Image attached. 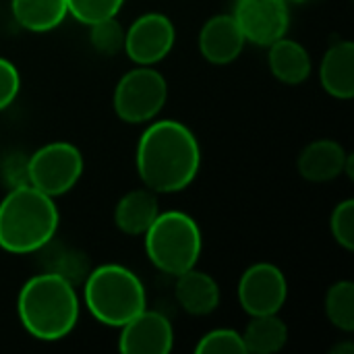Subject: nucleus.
I'll return each instance as SVG.
<instances>
[{
	"label": "nucleus",
	"instance_id": "obj_27",
	"mask_svg": "<svg viewBox=\"0 0 354 354\" xmlns=\"http://www.w3.org/2000/svg\"><path fill=\"white\" fill-rule=\"evenodd\" d=\"M27 160L29 158H25L23 153H12V156H8L2 162V180L10 189L29 185V166H27Z\"/></svg>",
	"mask_w": 354,
	"mask_h": 354
},
{
	"label": "nucleus",
	"instance_id": "obj_10",
	"mask_svg": "<svg viewBox=\"0 0 354 354\" xmlns=\"http://www.w3.org/2000/svg\"><path fill=\"white\" fill-rule=\"evenodd\" d=\"M232 17L247 41L266 48L284 37L290 27L286 0H236Z\"/></svg>",
	"mask_w": 354,
	"mask_h": 354
},
{
	"label": "nucleus",
	"instance_id": "obj_24",
	"mask_svg": "<svg viewBox=\"0 0 354 354\" xmlns=\"http://www.w3.org/2000/svg\"><path fill=\"white\" fill-rule=\"evenodd\" d=\"M197 354H247L245 351V342H243V334L228 330V328H220V330H212L205 336L199 338Z\"/></svg>",
	"mask_w": 354,
	"mask_h": 354
},
{
	"label": "nucleus",
	"instance_id": "obj_16",
	"mask_svg": "<svg viewBox=\"0 0 354 354\" xmlns=\"http://www.w3.org/2000/svg\"><path fill=\"white\" fill-rule=\"evenodd\" d=\"M160 214L158 193L151 189H135L120 197L114 207V224L122 234L143 236Z\"/></svg>",
	"mask_w": 354,
	"mask_h": 354
},
{
	"label": "nucleus",
	"instance_id": "obj_20",
	"mask_svg": "<svg viewBox=\"0 0 354 354\" xmlns=\"http://www.w3.org/2000/svg\"><path fill=\"white\" fill-rule=\"evenodd\" d=\"M326 315L340 332H354V284L351 280H340L328 288Z\"/></svg>",
	"mask_w": 354,
	"mask_h": 354
},
{
	"label": "nucleus",
	"instance_id": "obj_9",
	"mask_svg": "<svg viewBox=\"0 0 354 354\" xmlns=\"http://www.w3.org/2000/svg\"><path fill=\"white\" fill-rule=\"evenodd\" d=\"M176 41L174 23L162 12H145L124 29V54L139 66L164 60Z\"/></svg>",
	"mask_w": 354,
	"mask_h": 354
},
{
	"label": "nucleus",
	"instance_id": "obj_17",
	"mask_svg": "<svg viewBox=\"0 0 354 354\" xmlns=\"http://www.w3.org/2000/svg\"><path fill=\"white\" fill-rule=\"evenodd\" d=\"M268 48H270L268 64H270L272 75L278 81H282L286 85H299L309 79L311 56L305 50V46H301L299 41L288 39L284 35Z\"/></svg>",
	"mask_w": 354,
	"mask_h": 354
},
{
	"label": "nucleus",
	"instance_id": "obj_6",
	"mask_svg": "<svg viewBox=\"0 0 354 354\" xmlns=\"http://www.w3.org/2000/svg\"><path fill=\"white\" fill-rule=\"evenodd\" d=\"M168 100V83L151 66H137L120 77L114 87L112 106L116 116L129 124L153 120Z\"/></svg>",
	"mask_w": 354,
	"mask_h": 354
},
{
	"label": "nucleus",
	"instance_id": "obj_4",
	"mask_svg": "<svg viewBox=\"0 0 354 354\" xmlns=\"http://www.w3.org/2000/svg\"><path fill=\"white\" fill-rule=\"evenodd\" d=\"M83 301L91 317L108 328H122L147 305L139 276L118 263L89 270L83 280Z\"/></svg>",
	"mask_w": 354,
	"mask_h": 354
},
{
	"label": "nucleus",
	"instance_id": "obj_19",
	"mask_svg": "<svg viewBox=\"0 0 354 354\" xmlns=\"http://www.w3.org/2000/svg\"><path fill=\"white\" fill-rule=\"evenodd\" d=\"M243 342L247 354H276L288 342V328L278 313L251 317L247 330L243 332Z\"/></svg>",
	"mask_w": 354,
	"mask_h": 354
},
{
	"label": "nucleus",
	"instance_id": "obj_28",
	"mask_svg": "<svg viewBox=\"0 0 354 354\" xmlns=\"http://www.w3.org/2000/svg\"><path fill=\"white\" fill-rule=\"evenodd\" d=\"M354 354V346L353 344H340V346H336L332 354Z\"/></svg>",
	"mask_w": 354,
	"mask_h": 354
},
{
	"label": "nucleus",
	"instance_id": "obj_7",
	"mask_svg": "<svg viewBox=\"0 0 354 354\" xmlns=\"http://www.w3.org/2000/svg\"><path fill=\"white\" fill-rule=\"evenodd\" d=\"M27 166L29 185L54 199L68 193L79 183L83 174V156L73 143L54 141L33 151Z\"/></svg>",
	"mask_w": 354,
	"mask_h": 354
},
{
	"label": "nucleus",
	"instance_id": "obj_8",
	"mask_svg": "<svg viewBox=\"0 0 354 354\" xmlns=\"http://www.w3.org/2000/svg\"><path fill=\"white\" fill-rule=\"evenodd\" d=\"M236 295L247 315H274L284 307L288 299V282L278 266L263 261L243 272Z\"/></svg>",
	"mask_w": 354,
	"mask_h": 354
},
{
	"label": "nucleus",
	"instance_id": "obj_14",
	"mask_svg": "<svg viewBox=\"0 0 354 354\" xmlns=\"http://www.w3.org/2000/svg\"><path fill=\"white\" fill-rule=\"evenodd\" d=\"M174 297H176V301L185 313L195 315V317H203V315H209L218 309L220 286L209 274L191 268V270L176 276Z\"/></svg>",
	"mask_w": 354,
	"mask_h": 354
},
{
	"label": "nucleus",
	"instance_id": "obj_22",
	"mask_svg": "<svg viewBox=\"0 0 354 354\" xmlns=\"http://www.w3.org/2000/svg\"><path fill=\"white\" fill-rule=\"evenodd\" d=\"M89 41L95 52L104 56H116L124 48V29L116 21V17L97 21L89 25Z\"/></svg>",
	"mask_w": 354,
	"mask_h": 354
},
{
	"label": "nucleus",
	"instance_id": "obj_13",
	"mask_svg": "<svg viewBox=\"0 0 354 354\" xmlns=\"http://www.w3.org/2000/svg\"><path fill=\"white\" fill-rule=\"evenodd\" d=\"M346 160L348 153L338 141L317 139L301 151L297 168L299 174L309 183H330L344 172Z\"/></svg>",
	"mask_w": 354,
	"mask_h": 354
},
{
	"label": "nucleus",
	"instance_id": "obj_3",
	"mask_svg": "<svg viewBox=\"0 0 354 354\" xmlns=\"http://www.w3.org/2000/svg\"><path fill=\"white\" fill-rule=\"evenodd\" d=\"M58 222L52 197L31 185L15 187L0 201V249L12 255L37 253L54 241Z\"/></svg>",
	"mask_w": 354,
	"mask_h": 354
},
{
	"label": "nucleus",
	"instance_id": "obj_12",
	"mask_svg": "<svg viewBox=\"0 0 354 354\" xmlns=\"http://www.w3.org/2000/svg\"><path fill=\"white\" fill-rule=\"evenodd\" d=\"M247 39L232 15H216L199 31L197 46L201 56L212 64H230L234 62Z\"/></svg>",
	"mask_w": 354,
	"mask_h": 354
},
{
	"label": "nucleus",
	"instance_id": "obj_15",
	"mask_svg": "<svg viewBox=\"0 0 354 354\" xmlns=\"http://www.w3.org/2000/svg\"><path fill=\"white\" fill-rule=\"evenodd\" d=\"M322 87L336 100H351L354 95V44L348 39L336 41L328 48L319 64Z\"/></svg>",
	"mask_w": 354,
	"mask_h": 354
},
{
	"label": "nucleus",
	"instance_id": "obj_26",
	"mask_svg": "<svg viewBox=\"0 0 354 354\" xmlns=\"http://www.w3.org/2000/svg\"><path fill=\"white\" fill-rule=\"evenodd\" d=\"M19 89H21V75L17 66L10 60L0 58V112L6 110L17 100Z\"/></svg>",
	"mask_w": 354,
	"mask_h": 354
},
{
	"label": "nucleus",
	"instance_id": "obj_5",
	"mask_svg": "<svg viewBox=\"0 0 354 354\" xmlns=\"http://www.w3.org/2000/svg\"><path fill=\"white\" fill-rule=\"evenodd\" d=\"M145 236V253L156 270L178 276L197 266L203 239L197 222L185 212L158 214Z\"/></svg>",
	"mask_w": 354,
	"mask_h": 354
},
{
	"label": "nucleus",
	"instance_id": "obj_11",
	"mask_svg": "<svg viewBox=\"0 0 354 354\" xmlns=\"http://www.w3.org/2000/svg\"><path fill=\"white\" fill-rule=\"evenodd\" d=\"M174 346L172 324L158 311L143 309L120 328L118 351L124 354H168Z\"/></svg>",
	"mask_w": 354,
	"mask_h": 354
},
{
	"label": "nucleus",
	"instance_id": "obj_21",
	"mask_svg": "<svg viewBox=\"0 0 354 354\" xmlns=\"http://www.w3.org/2000/svg\"><path fill=\"white\" fill-rule=\"evenodd\" d=\"M48 247L52 249V257L48 259V270L52 274L62 276L64 280H68L71 284L83 282L85 276L89 274V261L81 251L75 249H62V247H52V241L48 243Z\"/></svg>",
	"mask_w": 354,
	"mask_h": 354
},
{
	"label": "nucleus",
	"instance_id": "obj_25",
	"mask_svg": "<svg viewBox=\"0 0 354 354\" xmlns=\"http://www.w3.org/2000/svg\"><path fill=\"white\" fill-rule=\"evenodd\" d=\"M330 230L334 241L346 249H354V199H344L342 203H338L332 212L330 218Z\"/></svg>",
	"mask_w": 354,
	"mask_h": 354
},
{
	"label": "nucleus",
	"instance_id": "obj_29",
	"mask_svg": "<svg viewBox=\"0 0 354 354\" xmlns=\"http://www.w3.org/2000/svg\"><path fill=\"white\" fill-rule=\"evenodd\" d=\"M295 2H309V0H295Z\"/></svg>",
	"mask_w": 354,
	"mask_h": 354
},
{
	"label": "nucleus",
	"instance_id": "obj_1",
	"mask_svg": "<svg viewBox=\"0 0 354 354\" xmlns=\"http://www.w3.org/2000/svg\"><path fill=\"white\" fill-rule=\"evenodd\" d=\"M135 164L143 187L153 193L185 191L201 166L199 141L178 120H156L139 137Z\"/></svg>",
	"mask_w": 354,
	"mask_h": 354
},
{
	"label": "nucleus",
	"instance_id": "obj_23",
	"mask_svg": "<svg viewBox=\"0 0 354 354\" xmlns=\"http://www.w3.org/2000/svg\"><path fill=\"white\" fill-rule=\"evenodd\" d=\"M122 4L124 0H66V10L75 21L89 27L97 21L116 17Z\"/></svg>",
	"mask_w": 354,
	"mask_h": 354
},
{
	"label": "nucleus",
	"instance_id": "obj_2",
	"mask_svg": "<svg viewBox=\"0 0 354 354\" xmlns=\"http://www.w3.org/2000/svg\"><path fill=\"white\" fill-rule=\"evenodd\" d=\"M17 315L25 332L35 340L58 342L66 338L79 322L75 284L52 272L29 278L19 290Z\"/></svg>",
	"mask_w": 354,
	"mask_h": 354
},
{
	"label": "nucleus",
	"instance_id": "obj_18",
	"mask_svg": "<svg viewBox=\"0 0 354 354\" xmlns=\"http://www.w3.org/2000/svg\"><path fill=\"white\" fill-rule=\"evenodd\" d=\"M10 10L15 21L33 33L56 29L68 15L66 0H10Z\"/></svg>",
	"mask_w": 354,
	"mask_h": 354
}]
</instances>
